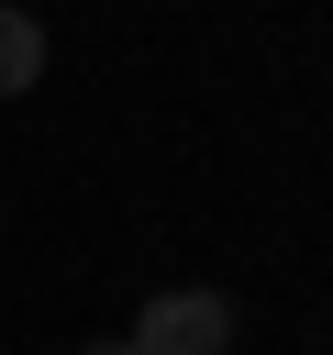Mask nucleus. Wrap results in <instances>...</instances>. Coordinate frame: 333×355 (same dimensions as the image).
I'll return each mask as SVG.
<instances>
[{
    "instance_id": "nucleus-1",
    "label": "nucleus",
    "mask_w": 333,
    "mask_h": 355,
    "mask_svg": "<svg viewBox=\"0 0 333 355\" xmlns=\"http://www.w3.org/2000/svg\"><path fill=\"white\" fill-rule=\"evenodd\" d=\"M133 355H233V300L222 288H155L133 322Z\"/></svg>"
},
{
    "instance_id": "nucleus-2",
    "label": "nucleus",
    "mask_w": 333,
    "mask_h": 355,
    "mask_svg": "<svg viewBox=\"0 0 333 355\" xmlns=\"http://www.w3.org/2000/svg\"><path fill=\"white\" fill-rule=\"evenodd\" d=\"M33 78H44V22L22 0H0V100H22Z\"/></svg>"
},
{
    "instance_id": "nucleus-3",
    "label": "nucleus",
    "mask_w": 333,
    "mask_h": 355,
    "mask_svg": "<svg viewBox=\"0 0 333 355\" xmlns=\"http://www.w3.org/2000/svg\"><path fill=\"white\" fill-rule=\"evenodd\" d=\"M78 355H133V344H78Z\"/></svg>"
}]
</instances>
